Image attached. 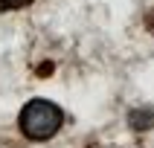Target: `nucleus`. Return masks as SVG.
I'll return each instance as SVG.
<instances>
[{
    "label": "nucleus",
    "mask_w": 154,
    "mask_h": 148,
    "mask_svg": "<svg viewBox=\"0 0 154 148\" xmlns=\"http://www.w3.org/2000/svg\"><path fill=\"white\" fill-rule=\"evenodd\" d=\"M17 125H20V134L29 139H50L64 125V113L50 99H32V102L23 104V110L17 116Z\"/></svg>",
    "instance_id": "1"
},
{
    "label": "nucleus",
    "mask_w": 154,
    "mask_h": 148,
    "mask_svg": "<svg viewBox=\"0 0 154 148\" xmlns=\"http://www.w3.org/2000/svg\"><path fill=\"white\" fill-rule=\"evenodd\" d=\"M128 125H131V131H151L154 128V110L151 107H134L128 113Z\"/></svg>",
    "instance_id": "2"
},
{
    "label": "nucleus",
    "mask_w": 154,
    "mask_h": 148,
    "mask_svg": "<svg viewBox=\"0 0 154 148\" xmlns=\"http://www.w3.org/2000/svg\"><path fill=\"white\" fill-rule=\"evenodd\" d=\"M29 6V0H0V12H12V9Z\"/></svg>",
    "instance_id": "3"
}]
</instances>
